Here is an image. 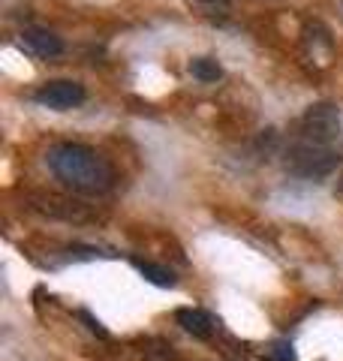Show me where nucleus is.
<instances>
[{
  "instance_id": "1",
  "label": "nucleus",
  "mask_w": 343,
  "mask_h": 361,
  "mask_svg": "<svg viewBox=\"0 0 343 361\" xmlns=\"http://www.w3.org/2000/svg\"><path fill=\"white\" fill-rule=\"evenodd\" d=\"M45 163L54 172L57 180H64L70 190H78V193H109L114 187V166L102 157L100 151L88 148L82 142H57L45 154Z\"/></svg>"
},
{
  "instance_id": "2",
  "label": "nucleus",
  "mask_w": 343,
  "mask_h": 361,
  "mask_svg": "<svg viewBox=\"0 0 343 361\" xmlns=\"http://www.w3.org/2000/svg\"><path fill=\"white\" fill-rule=\"evenodd\" d=\"M337 163H340V154L331 148V145L307 142V139H301L289 151V160H286V166H289L295 175H304V178H323Z\"/></svg>"
},
{
  "instance_id": "3",
  "label": "nucleus",
  "mask_w": 343,
  "mask_h": 361,
  "mask_svg": "<svg viewBox=\"0 0 343 361\" xmlns=\"http://www.w3.org/2000/svg\"><path fill=\"white\" fill-rule=\"evenodd\" d=\"M85 97H88L85 85L73 82V78H54V82H45L37 90V103L45 109H54V111H66V109L82 106Z\"/></svg>"
},
{
  "instance_id": "4",
  "label": "nucleus",
  "mask_w": 343,
  "mask_h": 361,
  "mask_svg": "<svg viewBox=\"0 0 343 361\" xmlns=\"http://www.w3.org/2000/svg\"><path fill=\"white\" fill-rule=\"evenodd\" d=\"M301 127H304V139L307 142H323V145H328L340 133V118H337V111L331 109V106H313L301 118Z\"/></svg>"
},
{
  "instance_id": "5",
  "label": "nucleus",
  "mask_w": 343,
  "mask_h": 361,
  "mask_svg": "<svg viewBox=\"0 0 343 361\" xmlns=\"http://www.w3.org/2000/svg\"><path fill=\"white\" fill-rule=\"evenodd\" d=\"M21 49L33 54V58L52 61L64 54V39L49 27H28V30H21Z\"/></svg>"
},
{
  "instance_id": "6",
  "label": "nucleus",
  "mask_w": 343,
  "mask_h": 361,
  "mask_svg": "<svg viewBox=\"0 0 343 361\" xmlns=\"http://www.w3.org/2000/svg\"><path fill=\"white\" fill-rule=\"evenodd\" d=\"M175 319H178V325L184 329L187 334H193V337H202V341H208V337L214 334V329H217V322L211 319L205 310H196V307H181L178 313H175Z\"/></svg>"
},
{
  "instance_id": "7",
  "label": "nucleus",
  "mask_w": 343,
  "mask_h": 361,
  "mask_svg": "<svg viewBox=\"0 0 343 361\" xmlns=\"http://www.w3.org/2000/svg\"><path fill=\"white\" fill-rule=\"evenodd\" d=\"M133 265L139 268V274L148 280V283H154V286H163V289H172L178 283L175 274H172L169 268L163 265H157V262H145V259H133Z\"/></svg>"
},
{
  "instance_id": "8",
  "label": "nucleus",
  "mask_w": 343,
  "mask_h": 361,
  "mask_svg": "<svg viewBox=\"0 0 343 361\" xmlns=\"http://www.w3.org/2000/svg\"><path fill=\"white\" fill-rule=\"evenodd\" d=\"M190 73H193V78H199V82H217V78L223 75V70H220V63L217 61H211V58H196L190 63Z\"/></svg>"
},
{
  "instance_id": "9",
  "label": "nucleus",
  "mask_w": 343,
  "mask_h": 361,
  "mask_svg": "<svg viewBox=\"0 0 343 361\" xmlns=\"http://www.w3.org/2000/svg\"><path fill=\"white\" fill-rule=\"evenodd\" d=\"M268 361H299V358H295V349L289 341H277L268 349Z\"/></svg>"
},
{
  "instance_id": "10",
  "label": "nucleus",
  "mask_w": 343,
  "mask_h": 361,
  "mask_svg": "<svg viewBox=\"0 0 343 361\" xmlns=\"http://www.w3.org/2000/svg\"><path fill=\"white\" fill-rule=\"evenodd\" d=\"M145 361H175V353H172V346H154L145 353Z\"/></svg>"
},
{
  "instance_id": "11",
  "label": "nucleus",
  "mask_w": 343,
  "mask_h": 361,
  "mask_svg": "<svg viewBox=\"0 0 343 361\" xmlns=\"http://www.w3.org/2000/svg\"><path fill=\"white\" fill-rule=\"evenodd\" d=\"M82 319L88 322V329L94 331V334H100V337H109V334H106V329H102V325H100V322H97V319H94V316H90V313H85V310H82Z\"/></svg>"
},
{
  "instance_id": "12",
  "label": "nucleus",
  "mask_w": 343,
  "mask_h": 361,
  "mask_svg": "<svg viewBox=\"0 0 343 361\" xmlns=\"http://www.w3.org/2000/svg\"><path fill=\"white\" fill-rule=\"evenodd\" d=\"M199 4L205 9H211V13H217V9H226L229 6V0H199Z\"/></svg>"
},
{
  "instance_id": "13",
  "label": "nucleus",
  "mask_w": 343,
  "mask_h": 361,
  "mask_svg": "<svg viewBox=\"0 0 343 361\" xmlns=\"http://www.w3.org/2000/svg\"><path fill=\"white\" fill-rule=\"evenodd\" d=\"M337 190H340V193H343V178H340V184H337Z\"/></svg>"
}]
</instances>
